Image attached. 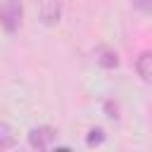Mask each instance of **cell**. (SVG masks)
<instances>
[{
  "mask_svg": "<svg viewBox=\"0 0 152 152\" xmlns=\"http://www.w3.org/2000/svg\"><path fill=\"white\" fill-rule=\"evenodd\" d=\"M95 62L104 69H116L119 66V55H116V50H112L107 45H100L95 50Z\"/></svg>",
  "mask_w": 152,
  "mask_h": 152,
  "instance_id": "obj_3",
  "label": "cell"
},
{
  "mask_svg": "<svg viewBox=\"0 0 152 152\" xmlns=\"http://www.w3.org/2000/svg\"><path fill=\"white\" fill-rule=\"evenodd\" d=\"M21 14H24V7H21V0H2L0 2V24L7 33H14L21 24Z\"/></svg>",
  "mask_w": 152,
  "mask_h": 152,
  "instance_id": "obj_1",
  "label": "cell"
},
{
  "mask_svg": "<svg viewBox=\"0 0 152 152\" xmlns=\"http://www.w3.org/2000/svg\"><path fill=\"white\" fill-rule=\"evenodd\" d=\"M102 140H104V131H102V128H90V131H88L86 142H88L90 147H93V145H100Z\"/></svg>",
  "mask_w": 152,
  "mask_h": 152,
  "instance_id": "obj_7",
  "label": "cell"
},
{
  "mask_svg": "<svg viewBox=\"0 0 152 152\" xmlns=\"http://www.w3.org/2000/svg\"><path fill=\"white\" fill-rule=\"evenodd\" d=\"M17 145V133L10 124L0 121V150H7V147H14Z\"/></svg>",
  "mask_w": 152,
  "mask_h": 152,
  "instance_id": "obj_5",
  "label": "cell"
},
{
  "mask_svg": "<svg viewBox=\"0 0 152 152\" xmlns=\"http://www.w3.org/2000/svg\"><path fill=\"white\" fill-rule=\"evenodd\" d=\"M43 21L45 24L59 21V2L57 0H45V5H43Z\"/></svg>",
  "mask_w": 152,
  "mask_h": 152,
  "instance_id": "obj_6",
  "label": "cell"
},
{
  "mask_svg": "<svg viewBox=\"0 0 152 152\" xmlns=\"http://www.w3.org/2000/svg\"><path fill=\"white\" fill-rule=\"evenodd\" d=\"M135 71H138V76H140L142 81L152 83V50H145V52L138 55V59H135Z\"/></svg>",
  "mask_w": 152,
  "mask_h": 152,
  "instance_id": "obj_4",
  "label": "cell"
},
{
  "mask_svg": "<svg viewBox=\"0 0 152 152\" xmlns=\"http://www.w3.org/2000/svg\"><path fill=\"white\" fill-rule=\"evenodd\" d=\"M131 2H133V7H138L140 12H147V14L152 12V0H131Z\"/></svg>",
  "mask_w": 152,
  "mask_h": 152,
  "instance_id": "obj_8",
  "label": "cell"
},
{
  "mask_svg": "<svg viewBox=\"0 0 152 152\" xmlns=\"http://www.w3.org/2000/svg\"><path fill=\"white\" fill-rule=\"evenodd\" d=\"M57 140V128L52 126H33L28 131V145L33 150H48Z\"/></svg>",
  "mask_w": 152,
  "mask_h": 152,
  "instance_id": "obj_2",
  "label": "cell"
}]
</instances>
